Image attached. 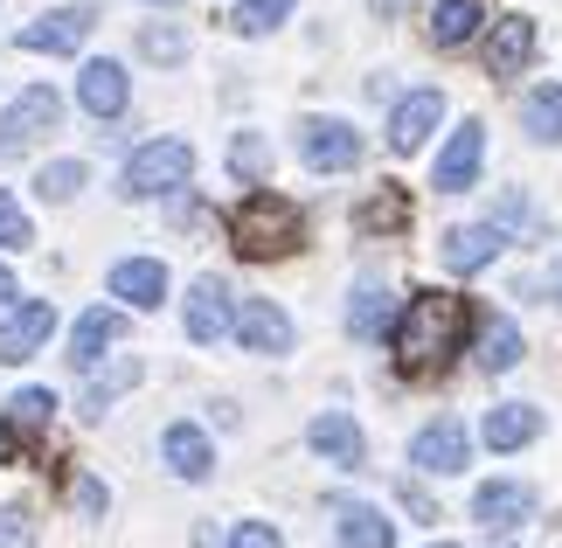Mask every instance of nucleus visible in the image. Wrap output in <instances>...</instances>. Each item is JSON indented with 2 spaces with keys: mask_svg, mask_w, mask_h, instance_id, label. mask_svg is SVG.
I'll list each match as a JSON object with an SVG mask.
<instances>
[{
  "mask_svg": "<svg viewBox=\"0 0 562 548\" xmlns=\"http://www.w3.org/2000/svg\"><path fill=\"white\" fill-rule=\"evenodd\" d=\"M459 340H465V299L417 292L403 305V320H396V368L424 382V376H438V368L459 355Z\"/></svg>",
  "mask_w": 562,
  "mask_h": 548,
  "instance_id": "f257e3e1",
  "label": "nucleus"
},
{
  "mask_svg": "<svg viewBox=\"0 0 562 548\" xmlns=\"http://www.w3.org/2000/svg\"><path fill=\"white\" fill-rule=\"evenodd\" d=\"M229 236H236V257H257V265H271V257H292L299 236H306V215H299L278 188H257L236 202L229 215Z\"/></svg>",
  "mask_w": 562,
  "mask_h": 548,
  "instance_id": "f03ea898",
  "label": "nucleus"
},
{
  "mask_svg": "<svg viewBox=\"0 0 562 548\" xmlns=\"http://www.w3.org/2000/svg\"><path fill=\"white\" fill-rule=\"evenodd\" d=\"M188 174H194V146L188 139H154L125 160V194H167V188H181Z\"/></svg>",
  "mask_w": 562,
  "mask_h": 548,
  "instance_id": "7ed1b4c3",
  "label": "nucleus"
},
{
  "mask_svg": "<svg viewBox=\"0 0 562 548\" xmlns=\"http://www.w3.org/2000/svg\"><path fill=\"white\" fill-rule=\"evenodd\" d=\"M98 29V8L91 0H77V8H49L42 21H29V29H14L21 49H35V56H77V42Z\"/></svg>",
  "mask_w": 562,
  "mask_h": 548,
  "instance_id": "20e7f679",
  "label": "nucleus"
},
{
  "mask_svg": "<svg viewBox=\"0 0 562 548\" xmlns=\"http://www.w3.org/2000/svg\"><path fill=\"white\" fill-rule=\"evenodd\" d=\"M56 119H63V98L49 91V83H35V91H21L8 112H0V153H21V146H35L42 133H56Z\"/></svg>",
  "mask_w": 562,
  "mask_h": 548,
  "instance_id": "39448f33",
  "label": "nucleus"
},
{
  "mask_svg": "<svg viewBox=\"0 0 562 548\" xmlns=\"http://www.w3.org/2000/svg\"><path fill=\"white\" fill-rule=\"evenodd\" d=\"M299 160H306L313 174H340L361 160V133L348 119H306L299 125Z\"/></svg>",
  "mask_w": 562,
  "mask_h": 548,
  "instance_id": "423d86ee",
  "label": "nucleus"
},
{
  "mask_svg": "<svg viewBox=\"0 0 562 548\" xmlns=\"http://www.w3.org/2000/svg\"><path fill=\"white\" fill-rule=\"evenodd\" d=\"M465 458H472V437L459 416H438V424H424L417 437H409V466L417 472H465Z\"/></svg>",
  "mask_w": 562,
  "mask_h": 548,
  "instance_id": "0eeeda50",
  "label": "nucleus"
},
{
  "mask_svg": "<svg viewBox=\"0 0 562 548\" xmlns=\"http://www.w3.org/2000/svg\"><path fill=\"white\" fill-rule=\"evenodd\" d=\"M229 326H236V340H244V355H292V320L278 313L271 299H244Z\"/></svg>",
  "mask_w": 562,
  "mask_h": 548,
  "instance_id": "6e6552de",
  "label": "nucleus"
},
{
  "mask_svg": "<svg viewBox=\"0 0 562 548\" xmlns=\"http://www.w3.org/2000/svg\"><path fill=\"white\" fill-rule=\"evenodd\" d=\"M535 514V493L521 487V479H493V487L472 493V521H480L486 535H507V528H521V521Z\"/></svg>",
  "mask_w": 562,
  "mask_h": 548,
  "instance_id": "1a4fd4ad",
  "label": "nucleus"
},
{
  "mask_svg": "<svg viewBox=\"0 0 562 548\" xmlns=\"http://www.w3.org/2000/svg\"><path fill=\"white\" fill-rule=\"evenodd\" d=\"M229 320H236L229 284H223V278H194V284H188V340H194V347L223 340V334H229Z\"/></svg>",
  "mask_w": 562,
  "mask_h": 548,
  "instance_id": "9d476101",
  "label": "nucleus"
},
{
  "mask_svg": "<svg viewBox=\"0 0 562 548\" xmlns=\"http://www.w3.org/2000/svg\"><path fill=\"white\" fill-rule=\"evenodd\" d=\"M480 160H486V133L465 119L459 133H451V146L438 153V174H430V188H438V194H459V188H472V181H480Z\"/></svg>",
  "mask_w": 562,
  "mask_h": 548,
  "instance_id": "9b49d317",
  "label": "nucleus"
},
{
  "mask_svg": "<svg viewBox=\"0 0 562 548\" xmlns=\"http://www.w3.org/2000/svg\"><path fill=\"white\" fill-rule=\"evenodd\" d=\"M125 98H133V83H125V70H119L112 56H98V63H83V70H77V104L91 119H119Z\"/></svg>",
  "mask_w": 562,
  "mask_h": 548,
  "instance_id": "f8f14e48",
  "label": "nucleus"
},
{
  "mask_svg": "<svg viewBox=\"0 0 562 548\" xmlns=\"http://www.w3.org/2000/svg\"><path fill=\"white\" fill-rule=\"evenodd\" d=\"M438 119H445V91H409L396 112H389V153H417Z\"/></svg>",
  "mask_w": 562,
  "mask_h": 548,
  "instance_id": "ddd939ff",
  "label": "nucleus"
},
{
  "mask_svg": "<svg viewBox=\"0 0 562 548\" xmlns=\"http://www.w3.org/2000/svg\"><path fill=\"white\" fill-rule=\"evenodd\" d=\"M306 445L319 451V458H334V466H361L369 458V437H361V424L355 416H340V410H319L313 424H306Z\"/></svg>",
  "mask_w": 562,
  "mask_h": 548,
  "instance_id": "4468645a",
  "label": "nucleus"
},
{
  "mask_svg": "<svg viewBox=\"0 0 562 548\" xmlns=\"http://www.w3.org/2000/svg\"><path fill=\"white\" fill-rule=\"evenodd\" d=\"M49 326H56L49 299H29V305H14V313L0 320V361H29L35 347L49 340Z\"/></svg>",
  "mask_w": 562,
  "mask_h": 548,
  "instance_id": "2eb2a0df",
  "label": "nucleus"
},
{
  "mask_svg": "<svg viewBox=\"0 0 562 548\" xmlns=\"http://www.w3.org/2000/svg\"><path fill=\"white\" fill-rule=\"evenodd\" d=\"M535 63V21L528 14H507L501 29H493V42H486V70L493 77H514V70H528Z\"/></svg>",
  "mask_w": 562,
  "mask_h": 548,
  "instance_id": "dca6fc26",
  "label": "nucleus"
},
{
  "mask_svg": "<svg viewBox=\"0 0 562 548\" xmlns=\"http://www.w3.org/2000/svg\"><path fill=\"white\" fill-rule=\"evenodd\" d=\"M119 334H125V313H119V305H91V313L77 320V334H70V361L77 368H98L104 347H112Z\"/></svg>",
  "mask_w": 562,
  "mask_h": 548,
  "instance_id": "f3484780",
  "label": "nucleus"
},
{
  "mask_svg": "<svg viewBox=\"0 0 562 548\" xmlns=\"http://www.w3.org/2000/svg\"><path fill=\"white\" fill-rule=\"evenodd\" d=\"M501 244H507V236H501V223H472V230H451V236H445V265L472 278V271H486L493 257H501Z\"/></svg>",
  "mask_w": 562,
  "mask_h": 548,
  "instance_id": "a211bd4d",
  "label": "nucleus"
},
{
  "mask_svg": "<svg viewBox=\"0 0 562 548\" xmlns=\"http://www.w3.org/2000/svg\"><path fill=\"white\" fill-rule=\"evenodd\" d=\"M112 299L139 305V313H154V305L167 299V271L154 265V257H125V265L112 271Z\"/></svg>",
  "mask_w": 562,
  "mask_h": 548,
  "instance_id": "6ab92c4d",
  "label": "nucleus"
},
{
  "mask_svg": "<svg viewBox=\"0 0 562 548\" xmlns=\"http://www.w3.org/2000/svg\"><path fill=\"white\" fill-rule=\"evenodd\" d=\"M160 451H167V472H181V479H209L215 472V451H209V437L194 424H167Z\"/></svg>",
  "mask_w": 562,
  "mask_h": 548,
  "instance_id": "aec40b11",
  "label": "nucleus"
},
{
  "mask_svg": "<svg viewBox=\"0 0 562 548\" xmlns=\"http://www.w3.org/2000/svg\"><path fill=\"white\" fill-rule=\"evenodd\" d=\"M355 230L361 236H389V230H409V188H396V181H382L369 202L355 209Z\"/></svg>",
  "mask_w": 562,
  "mask_h": 548,
  "instance_id": "412c9836",
  "label": "nucleus"
},
{
  "mask_svg": "<svg viewBox=\"0 0 562 548\" xmlns=\"http://www.w3.org/2000/svg\"><path fill=\"white\" fill-rule=\"evenodd\" d=\"M535 437H542V410H528V403H501L486 416V445L493 451H521Z\"/></svg>",
  "mask_w": 562,
  "mask_h": 548,
  "instance_id": "4be33fe9",
  "label": "nucleus"
},
{
  "mask_svg": "<svg viewBox=\"0 0 562 548\" xmlns=\"http://www.w3.org/2000/svg\"><path fill=\"white\" fill-rule=\"evenodd\" d=\"M480 21H486L480 0H438V14H430V42H438V49H465V42L480 35Z\"/></svg>",
  "mask_w": 562,
  "mask_h": 548,
  "instance_id": "5701e85b",
  "label": "nucleus"
},
{
  "mask_svg": "<svg viewBox=\"0 0 562 548\" xmlns=\"http://www.w3.org/2000/svg\"><path fill=\"white\" fill-rule=\"evenodd\" d=\"M521 133L555 146L562 139V83H535V91L521 98Z\"/></svg>",
  "mask_w": 562,
  "mask_h": 548,
  "instance_id": "b1692460",
  "label": "nucleus"
},
{
  "mask_svg": "<svg viewBox=\"0 0 562 548\" xmlns=\"http://www.w3.org/2000/svg\"><path fill=\"white\" fill-rule=\"evenodd\" d=\"M389 320H396V299H389L382 284H369V292H355V305H348V326H355V340H382V334H389Z\"/></svg>",
  "mask_w": 562,
  "mask_h": 548,
  "instance_id": "393cba45",
  "label": "nucleus"
},
{
  "mask_svg": "<svg viewBox=\"0 0 562 548\" xmlns=\"http://www.w3.org/2000/svg\"><path fill=\"white\" fill-rule=\"evenodd\" d=\"M340 548H396V528L375 507H348L340 514Z\"/></svg>",
  "mask_w": 562,
  "mask_h": 548,
  "instance_id": "a878e982",
  "label": "nucleus"
},
{
  "mask_svg": "<svg viewBox=\"0 0 562 548\" xmlns=\"http://www.w3.org/2000/svg\"><path fill=\"white\" fill-rule=\"evenodd\" d=\"M514 361H521V334H514V320H486L480 326V368H486V376H507Z\"/></svg>",
  "mask_w": 562,
  "mask_h": 548,
  "instance_id": "bb28decb",
  "label": "nucleus"
},
{
  "mask_svg": "<svg viewBox=\"0 0 562 548\" xmlns=\"http://www.w3.org/2000/svg\"><path fill=\"white\" fill-rule=\"evenodd\" d=\"M83 188H91V167H83V160H49V167L35 174L42 202H70V194H83Z\"/></svg>",
  "mask_w": 562,
  "mask_h": 548,
  "instance_id": "cd10ccee",
  "label": "nucleus"
},
{
  "mask_svg": "<svg viewBox=\"0 0 562 548\" xmlns=\"http://www.w3.org/2000/svg\"><path fill=\"white\" fill-rule=\"evenodd\" d=\"M133 382H139V361L125 355V361L112 368V376H98L91 389H83V416H104V410H112V403H119V396H125V389H133Z\"/></svg>",
  "mask_w": 562,
  "mask_h": 548,
  "instance_id": "c85d7f7f",
  "label": "nucleus"
},
{
  "mask_svg": "<svg viewBox=\"0 0 562 548\" xmlns=\"http://www.w3.org/2000/svg\"><path fill=\"white\" fill-rule=\"evenodd\" d=\"M299 8V0H236V14H229V29L236 35H271L278 21H285Z\"/></svg>",
  "mask_w": 562,
  "mask_h": 548,
  "instance_id": "c756f323",
  "label": "nucleus"
},
{
  "mask_svg": "<svg viewBox=\"0 0 562 548\" xmlns=\"http://www.w3.org/2000/svg\"><path fill=\"white\" fill-rule=\"evenodd\" d=\"M139 56L146 63H188V29H175V21H146V29H139Z\"/></svg>",
  "mask_w": 562,
  "mask_h": 548,
  "instance_id": "7c9ffc66",
  "label": "nucleus"
},
{
  "mask_svg": "<svg viewBox=\"0 0 562 548\" xmlns=\"http://www.w3.org/2000/svg\"><path fill=\"white\" fill-rule=\"evenodd\" d=\"M49 416H56V396H49V389H21V396L8 403V424H14V430H49Z\"/></svg>",
  "mask_w": 562,
  "mask_h": 548,
  "instance_id": "2f4dec72",
  "label": "nucleus"
},
{
  "mask_svg": "<svg viewBox=\"0 0 562 548\" xmlns=\"http://www.w3.org/2000/svg\"><path fill=\"white\" fill-rule=\"evenodd\" d=\"M21 244H35V223L14 194H0V250H21Z\"/></svg>",
  "mask_w": 562,
  "mask_h": 548,
  "instance_id": "473e14b6",
  "label": "nucleus"
},
{
  "mask_svg": "<svg viewBox=\"0 0 562 548\" xmlns=\"http://www.w3.org/2000/svg\"><path fill=\"white\" fill-rule=\"evenodd\" d=\"M35 541V521L21 507H0V548H29Z\"/></svg>",
  "mask_w": 562,
  "mask_h": 548,
  "instance_id": "72a5a7b5",
  "label": "nucleus"
},
{
  "mask_svg": "<svg viewBox=\"0 0 562 548\" xmlns=\"http://www.w3.org/2000/svg\"><path fill=\"white\" fill-rule=\"evenodd\" d=\"M229 167L257 181V174H265V139H257V133H250V139H236V146H229Z\"/></svg>",
  "mask_w": 562,
  "mask_h": 548,
  "instance_id": "f704fd0d",
  "label": "nucleus"
},
{
  "mask_svg": "<svg viewBox=\"0 0 562 548\" xmlns=\"http://www.w3.org/2000/svg\"><path fill=\"white\" fill-rule=\"evenodd\" d=\"M229 548H285V541H278V528H271V521H244V528L229 535Z\"/></svg>",
  "mask_w": 562,
  "mask_h": 548,
  "instance_id": "c9c22d12",
  "label": "nucleus"
},
{
  "mask_svg": "<svg viewBox=\"0 0 562 548\" xmlns=\"http://www.w3.org/2000/svg\"><path fill=\"white\" fill-rule=\"evenodd\" d=\"M70 493H77V507H83V514H104V487H98L91 472H77V479H70Z\"/></svg>",
  "mask_w": 562,
  "mask_h": 548,
  "instance_id": "e433bc0d",
  "label": "nucleus"
},
{
  "mask_svg": "<svg viewBox=\"0 0 562 548\" xmlns=\"http://www.w3.org/2000/svg\"><path fill=\"white\" fill-rule=\"evenodd\" d=\"M403 500H409V514H417V521H438V507H430L424 487H409V479H403Z\"/></svg>",
  "mask_w": 562,
  "mask_h": 548,
  "instance_id": "4c0bfd02",
  "label": "nucleus"
},
{
  "mask_svg": "<svg viewBox=\"0 0 562 548\" xmlns=\"http://www.w3.org/2000/svg\"><path fill=\"white\" fill-rule=\"evenodd\" d=\"M501 223H521V230H528V223H535V209L521 202V194H507V202H501Z\"/></svg>",
  "mask_w": 562,
  "mask_h": 548,
  "instance_id": "58836bf2",
  "label": "nucleus"
},
{
  "mask_svg": "<svg viewBox=\"0 0 562 548\" xmlns=\"http://www.w3.org/2000/svg\"><path fill=\"white\" fill-rule=\"evenodd\" d=\"M0 299H14V271L8 265H0Z\"/></svg>",
  "mask_w": 562,
  "mask_h": 548,
  "instance_id": "ea45409f",
  "label": "nucleus"
},
{
  "mask_svg": "<svg viewBox=\"0 0 562 548\" xmlns=\"http://www.w3.org/2000/svg\"><path fill=\"white\" fill-rule=\"evenodd\" d=\"M555 305H562V265H555Z\"/></svg>",
  "mask_w": 562,
  "mask_h": 548,
  "instance_id": "a19ab883",
  "label": "nucleus"
},
{
  "mask_svg": "<svg viewBox=\"0 0 562 548\" xmlns=\"http://www.w3.org/2000/svg\"><path fill=\"white\" fill-rule=\"evenodd\" d=\"M438 548H451V541H438Z\"/></svg>",
  "mask_w": 562,
  "mask_h": 548,
  "instance_id": "79ce46f5",
  "label": "nucleus"
}]
</instances>
